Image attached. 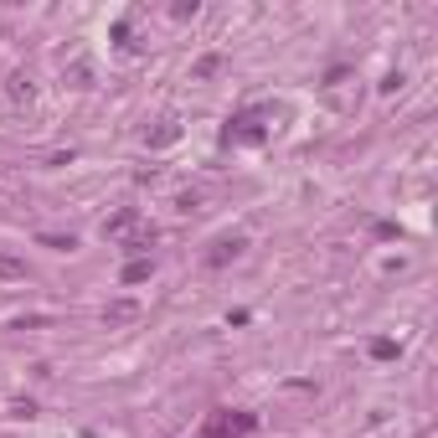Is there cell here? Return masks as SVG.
I'll return each instance as SVG.
<instances>
[{
    "instance_id": "obj_1",
    "label": "cell",
    "mask_w": 438,
    "mask_h": 438,
    "mask_svg": "<svg viewBox=\"0 0 438 438\" xmlns=\"http://www.w3.org/2000/svg\"><path fill=\"white\" fill-rule=\"evenodd\" d=\"M0 273H26V269H21L16 258H0Z\"/></svg>"
}]
</instances>
